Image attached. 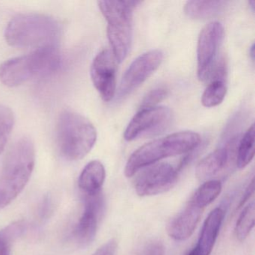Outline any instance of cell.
<instances>
[{"label":"cell","instance_id":"cell-1","mask_svg":"<svg viewBox=\"0 0 255 255\" xmlns=\"http://www.w3.org/2000/svg\"><path fill=\"white\" fill-rule=\"evenodd\" d=\"M35 162L33 141L27 136L18 138L10 147L0 173V210L11 204L24 189Z\"/></svg>","mask_w":255,"mask_h":255},{"label":"cell","instance_id":"cell-2","mask_svg":"<svg viewBox=\"0 0 255 255\" xmlns=\"http://www.w3.org/2000/svg\"><path fill=\"white\" fill-rule=\"evenodd\" d=\"M62 62V55L55 46L35 49L29 54L8 59L0 65V81L5 86L15 87L57 72Z\"/></svg>","mask_w":255,"mask_h":255},{"label":"cell","instance_id":"cell-3","mask_svg":"<svg viewBox=\"0 0 255 255\" xmlns=\"http://www.w3.org/2000/svg\"><path fill=\"white\" fill-rule=\"evenodd\" d=\"M62 27L53 17L38 13L17 14L5 30L8 44L14 47H51L59 41Z\"/></svg>","mask_w":255,"mask_h":255},{"label":"cell","instance_id":"cell-4","mask_svg":"<svg viewBox=\"0 0 255 255\" xmlns=\"http://www.w3.org/2000/svg\"><path fill=\"white\" fill-rule=\"evenodd\" d=\"M201 144V136L192 131H182L147 143L131 154L125 168L127 177L154 165L161 159L193 151Z\"/></svg>","mask_w":255,"mask_h":255},{"label":"cell","instance_id":"cell-5","mask_svg":"<svg viewBox=\"0 0 255 255\" xmlns=\"http://www.w3.org/2000/svg\"><path fill=\"white\" fill-rule=\"evenodd\" d=\"M96 128L84 116L71 110L59 115L56 125V142L62 156L68 160L84 158L97 140Z\"/></svg>","mask_w":255,"mask_h":255},{"label":"cell","instance_id":"cell-6","mask_svg":"<svg viewBox=\"0 0 255 255\" xmlns=\"http://www.w3.org/2000/svg\"><path fill=\"white\" fill-rule=\"evenodd\" d=\"M140 1H99L98 6L107 20V36L118 63L129 53L132 40V13Z\"/></svg>","mask_w":255,"mask_h":255},{"label":"cell","instance_id":"cell-7","mask_svg":"<svg viewBox=\"0 0 255 255\" xmlns=\"http://www.w3.org/2000/svg\"><path fill=\"white\" fill-rule=\"evenodd\" d=\"M172 120V113L168 107L141 109L127 127L124 137L126 141H131L159 135L169 128Z\"/></svg>","mask_w":255,"mask_h":255},{"label":"cell","instance_id":"cell-8","mask_svg":"<svg viewBox=\"0 0 255 255\" xmlns=\"http://www.w3.org/2000/svg\"><path fill=\"white\" fill-rule=\"evenodd\" d=\"M105 208L102 192L84 195L83 213L71 232L74 243L80 247L89 246L95 240Z\"/></svg>","mask_w":255,"mask_h":255},{"label":"cell","instance_id":"cell-9","mask_svg":"<svg viewBox=\"0 0 255 255\" xmlns=\"http://www.w3.org/2000/svg\"><path fill=\"white\" fill-rule=\"evenodd\" d=\"M179 174L177 168L166 162L146 167L135 180V192L141 197L164 193L174 187Z\"/></svg>","mask_w":255,"mask_h":255},{"label":"cell","instance_id":"cell-10","mask_svg":"<svg viewBox=\"0 0 255 255\" xmlns=\"http://www.w3.org/2000/svg\"><path fill=\"white\" fill-rule=\"evenodd\" d=\"M223 37L224 27L219 22H210L201 29L197 46V74L200 81L210 78Z\"/></svg>","mask_w":255,"mask_h":255},{"label":"cell","instance_id":"cell-11","mask_svg":"<svg viewBox=\"0 0 255 255\" xmlns=\"http://www.w3.org/2000/svg\"><path fill=\"white\" fill-rule=\"evenodd\" d=\"M163 53L152 50L137 57L124 74L119 87V95L125 98L142 85L162 63Z\"/></svg>","mask_w":255,"mask_h":255},{"label":"cell","instance_id":"cell-12","mask_svg":"<svg viewBox=\"0 0 255 255\" xmlns=\"http://www.w3.org/2000/svg\"><path fill=\"white\" fill-rule=\"evenodd\" d=\"M117 63L113 52L104 50L95 56L91 65L92 83L105 102H110L116 95Z\"/></svg>","mask_w":255,"mask_h":255},{"label":"cell","instance_id":"cell-13","mask_svg":"<svg viewBox=\"0 0 255 255\" xmlns=\"http://www.w3.org/2000/svg\"><path fill=\"white\" fill-rule=\"evenodd\" d=\"M204 209L189 200L186 207L167 226L168 236L176 241H185L193 234Z\"/></svg>","mask_w":255,"mask_h":255},{"label":"cell","instance_id":"cell-14","mask_svg":"<svg viewBox=\"0 0 255 255\" xmlns=\"http://www.w3.org/2000/svg\"><path fill=\"white\" fill-rule=\"evenodd\" d=\"M237 147V138H233L226 146L216 149L201 159L195 169V175L201 181H208L223 171L229 164Z\"/></svg>","mask_w":255,"mask_h":255},{"label":"cell","instance_id":"cell-15","mask_svg":"<svg viewBox=\"0 0 255 255\" xmlns=\"http://www.w3.org/2000/svg\"><path fill=\"white\" fill-rule=\"evenodd\" d=\"M225 210L216 207L210 212L204 221L195 247L188 253L190 255H210L214 248L225 219Z\"/></svg>","mask_w":255,"mask_h":255},{"label":"cell","instance_id":"cell-16","mask_svg":"<svg viewBox=\"0 0 255 255\" xmlns=\"http://www.w3.org/2000/svg\"><path fill=\"white\" fill-rule=\"evenodd\" d=\"M106 178V170L100 161L93 160L83 168L78 180V186L84 195L101 192Z\"/></svg>","mask_w":255,"mask_h":255},{"label":"cell","instance_id":"cell-17","mask_svg":"<svg viewBox=\"0 0 255 255\" xmlns=\"http://www.w3.org/2000/svg\"><path fill=\"white\" fill-rule=\"evenodd\" d=\"M226 3L225 1H188L184 12L191 18H210L219 14Z\"/></svg>","mask_w":255,"mask_h":255},{"label":"cell","instance_id":"cell-18","mask_svg":"<svg viewBox=\"0 0 255 255\" xmlns=\"http://www.w3.org/2000/svg\"><path fill=\"white\" fill-rule=\"evenodd\" d=\"M255 125H252L245 132L237 145V166L240 169L246 168L255 156Z\"/></svg>","mask_w":255,"mask_h":255},{"label":"cell","instance_id":"cell-19","mask_svg":"<svg viewBox=\"0 0 255 255\" xmlns=\"http://www.w3.org/2000/svg\"><path fill=\"white\" fill-rule=\"evenodd\" d=\"M222 189V183L219 180H208L200 186L189 200L205 209L218 198Z\"/></svg>","mask_w":255,"mask_h":255},{"label":"cell","instance_id":"cell-20","mask_svg":"<svg viewBox=\"0 0 255 255\" xmlns=\"http://www.w3.org/2000/svg\"><path fill=\"white\" fill-rule=\"evenodd\" d=\"M255 201H252L243 208L236 223L234 234L239 241L243 242L249 237L255 226Z\"/></svg>","mask_w":255,"mask_h":255},{"label":"cell","instance_id":"cell-21","mask_svg":"<svg viewBox=\"0 0 255 255\" xmlns=\"http://www.w3.org/2000/svg\"><path fill=\"white\" fill-rule=\"evenodd\" d=\"M226 94L227 86L225 81L213 80L203 93L201 104L207 108L217 107L222 104L226 96Z\"/></svg>","mask_w":255,"mask_h":255},{"label":"cell","instance_id":"cell-22","mask_svg":"<svg viewBox=\"0 0 255 255\" xmlns=\"http://www.w3.org/2000/svg\"><path fill=\"white\" fill-rule=\"evenodd\" d=\"M26 231L24 222H17L0 231V255H11V245Z\"/></svg>","mask_w":255,"mask_h":255},{"label":"cell","instance_id":"cell-23","mask_svg":"<svg viewBox=\"0 0 255 255\" xmlns=\"http://www.w3.org/2000/svg\"><path fill=\"white\" fill-rule=\"evenodd\" d=\"M14 116L12 110L5 105H0V153L8 142L14 128Z\"/></svg>","mask_w":255,"mask_h":255},{"label":"cell","instance_id":"cell-24","mask_svg":"<svg viewBox=\"0 0 255 255\" xmlns=\"http://www.w3.org/2000/svg\"><path fill=\"white\" fill-rule=\"evenodd\" d=\"M168 94V90L164 87H158L150 91L141 101V109L156 107V104L163 101Z\"/></svg>","mask_w":255,"mask_h":255},{"label":"cell","instance_id":"cell-25","mask_svg":"<svg viewBox=\"0 0 255 255\" xmlns=\"http://www.w3.org/2000/svg\"><path fill=\"white\" fill-rule=\"evenodd\" d=\"M118 243L115 239H112L104 243L92 255H117Z\"/></svg>","mask_w":255,"mask_h":255},{"label":"cell","instance_id":"cell-26","mask_svg":"<svg viewBox=\"0 0 255 255\" xmlns=\"http://www.w3.org/2000/svg\"><path fill=\"white\" fill-rule=\"evenodd\" d=\"M52 210V202L50 197L46 196L40 203L38 208V216L40 219L44 220L48 217Z\"/></svg>","mask_w":255,"mask_h":255},{"label":"cell","instance_id":"cell-27","mask_svg":"<svg viewBox=\"0 0 255 255\" xmlns=\"http://www.w3.org/2000/svg\"><path fill=\"white\" fill-rule=\"evenodd\" d=\"M143 255H165V249L162 243L154 242L147 246Z\"/></svg>","mask_w":255,"mask_h":255},{"label":"cell","instance_id":"cell-28","mask_svg":"<svg viewBox=\"0 0 255 255\" xmlns=\"http://www.w3.org/2000/svg\"><path fill=\"white\" fill-rule=\"evenodd\" d=\"M254 191H255V180H254V178H252V181L248 185L247 188H246V191L243 194V198L240 201L238 208L243 207L246 204V201L253 195Z\"/></svg>","mask_w":255,"mask_h":255},{"label":"cell","instance_id":"cell-29","mask_svg":"<svg viewBox=\"0 0 255 255\" xmlns=\"http://www.w3.org/2000/svg\"><path fill=\"white\" fill-rule=\"evenodd\" d=\"M250 54L252 60L254 61V59H255V44H252V47H251Z\"/></svg>","mask_w":255,"mask_h":255},{"label":"cell","instance_id":"cell-30","mask_svg":"<svg viewBox=\"0 0 255 255\" xmlns=\"http://www.w3.org/2000/svg\"><path fill=\"white\" fill-rule=\"evenodd\" d=\"M249 5H251V8H252V10H253V11H255V0H252V1H250V2H249Z\"/></svg>","mask_w":255,"mask_h":255}]
</instances>
